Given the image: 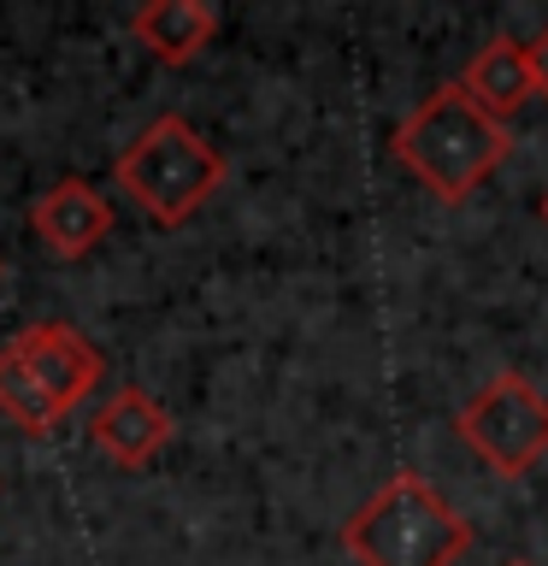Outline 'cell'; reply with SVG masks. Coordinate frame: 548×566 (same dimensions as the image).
I'll list each match as a JSON object with an SVG mask.
<instances>
[{"instance_id":"1","label":"cell","mask_w":548,"mask_h":566,"mask_svg":"<svg viewBox=\"0 0 548 566\" xmlns=\"http://www.w3.org/2000/svg\"><path fill=\"white\" fill-rule=\"evenodd\" d=\"M389 148H396V159L436 195V201L454 207L507 159L513 136H507V124H495L460 83H442L424 95V106L401 124Z\"/></svg>"},{"instance_id":"2","label":"cell","mask_w":548,"mask_h":566,"mask_svg":"<svg viewBox=\"0 0 548 566\" xmlns=\"http://www.w3.org/2000/svg\"><path fill=\"white\" fill-rule=\"evenodd\" d=\"M342 548L360 566H454L472 548V525L419 472H396L342 520Z\"/></svg>"},{"instance_id":"3","label":"cell","mask_w":548,"mask_h":566,"mask_svg":"<svg viewBox=\"0 0 548 566\" xmlns=\"http://www.w3.org/2000/svg\"><path fill=\"white\" fill-rule=\"evenodd\" d=\"M101 348L71 325H30L0 348V413L24 437H53L101 384Z\"/></svg>"},{"instance_id":"4","label":"cell","mask_w":548,"mask_h":566,"mask_svg":"<svg viewBox=\"0 0 548 566\" xmlns=\"http://www.w3.org/2000/svg\"><path fill=\"white\" fill-rule=\"evenodd\" d=\"M113 177L154 224H189L224 184V154L189 118H154L130 148L113 159Z\"/></svg>"},{"instance_id":"5","label":"cell","mask_w":548,"mask_h":566,"mask_svg":"<svg viewBox=\"0 0 548 566\" xmlns=\"http://www.w3.org/2000/svg\"><path fill=\"white\" fill-rule=\"evenodd\" d=\"M460 442L502 478H525L548 454V396L525 371H495L454 419Z\"/></svg>"},{"instance_id":"6","label":"cell","mask_w":548,"mask_h":566,"mask_svg":"<svg viewBox=\"0 0 548 566\" xmlns=\"http://www.w3.org/2000/svg\"><path fill=\"white\" fill-rule=\"evenodd\" d=\"M30 230L53 260H83L113 237V201H106L88 177H60V184L30 207Z\"/></svg>"},{"instance_id":"7","label":"cell","mask_w":548,"mask_h":566,"mask_svg":"<svg viewBox=\"0 0 548 566\" xmlns=\"http://www.w3.org/2000/svg\"><path fill=\"white\" fill-rule=\"evenodd\" d=\"M171 431H177L171 413L136 384L113 389V396L101 401V413L88 419V442H95L101 454H113L118 467H148V460L171 442Z\"/></svg>"},{"instance_id":"8","label":"cell","mask_w":548,"mask_h":566,"mask_svg":"<svg viewBox=\"0 0 548 566\" xmlns=\"http://www.w3.org/2000/svg\"><path fill=\"white\" fill-rule=\"evenodd\" d=\"M130 35L159 65H189L219 35V7L212 0H148L141 12H130Z\"/></svg>"},{"instance_id":"9","label":"cell","mask_w":548,"mask_h":566,"mask_svg":"<svg viewBox=\"0 0 548 566\" xmlns=\"http://www.w3.org/2000/svg\"><path fill=\"white\" fill-rule=\"evenodd\" d=\"M460 88L484 106V113L495 124H507L519 106L537 95L530 88V60H525V42H513V35H495L489 48H477V60L466 65V77H460Z\"/></svg>"},{"instance_id":"10","label":"cell","mask_w":548,"mask_h":566,"mask_svg":"<svg viewBox=\"0 0 548 566\" xmlns=\"http://www.w3.org/2000/svg\"><path fill=\"white\" fill-rule=\"evenodd\" d=\"M525 60H530V88L548 101V24H542L537 42H525Z\"/></svg>"},{"instance_id":"11","label":"cell","mask_w":548,"mask_h":566,"mask_svg":"<svg viewBox=\"0 0 548 566\" xmlns=\"http://www.w3.org/2000/svg\"><path fill=\"white\" fill-rule=\"evenodd\" d=\"M542 224H548V195H542Z\"/></svg>"},{"instance_id":"12","label":"cell","mask_w":548,"mask_h":566,"mask_svg":"<svg viewBox=\"0 0 548 566\" xmlns=\"http://www.w3.org/2000/svg\"><path fill=\"white\" fill-rule=\"evenodd\" d=\"M507 566H530V560H507Z\"/></svg>"}]
</instances>
